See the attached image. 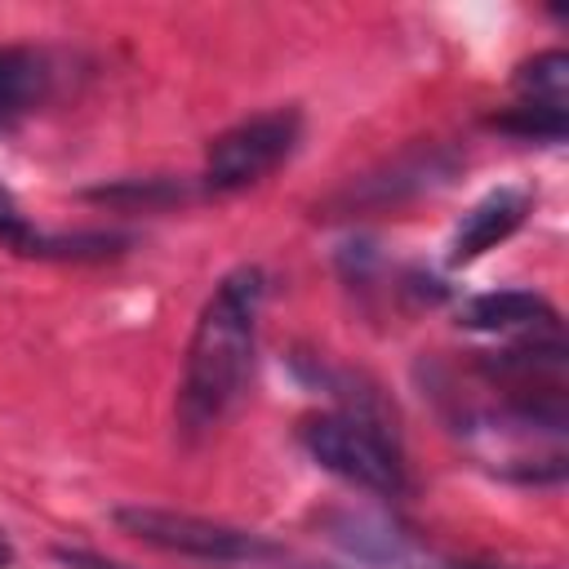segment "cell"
<instances>
[{"mask_svg": "<svg viewBox=\"0 0 569 569\" xmlns=\"http://www.w3.org/2000/svg\"><path fill=\"white\" fill-rule=\"evenodd\" d=\"M267 276L262 267H236L227 271L209 302L200 307V320L187 342L182 360V387H178V422L187 436L209 431L244 391L253 373V342H258V311H262Z\"/></svg>", "mask_w": 569, "mask_h": 569, "instance_id": "cell-1", "label": "cell"}, {"mask_svg": "<svg viewBox=\"0 0 569 569\" xmlns=\"http://www.w3.org/2000/svg\"><path fill=\"white\" fill-rule=\"evenodd\" d=\"M298 440L325 471L342 476L347 485H360V489L387 493V498H400L409 489L396 436L365 409L311 413L298 422Z\"/></svg>", "mask_w": 569, "mask_h": 569, "instance_id": "cell-2", "label": "cell"}, {"mask_svg": "<svg viewBox=\"0 0 569 569\" xmlns=\"http://www.w3.org/2000/svg\"><path fill=\"white\" fill-rule=\"evenodd\" d=\"M302 138V116L293 107L258 111L231 129H222L204 151V187L209 191H244L280 169Z\"/></svg>", "mask_w": 569, "mask_h": 569, "instance_id": "cell-3", "label": "cell"}, {"mask_svg": "<svg viewBox=\"0 0 569 569\" xmlns=\"http://www.w3.org/2000/svg\"><path fill=\"white\" fill-rule=\"evenodd\" d=\"M124 533L173 551V556H196V560H218V565H240V560H262L276 556V542L222 520H204L191 511H169V507H116L111 516Z\"/></svg>", "mask_w": 569, "mask_h": 569, "instance_id": "cell-4", "label": "cell"}, {"mask_svg": "<svg viewBox=\"0 0 569 569\" xmlns=\"http://www.w3.org/2000/svg\"><path fill=\"white\" fill-rule=\"evenodd\" d=\"M458 320L476 333H520V338H538V333H560L556 307L529 289H498V293H480L467 298Z\"/></svg>", "mask_w": 569, "mask_h": 569, "instance_id": "cell-5", "label": "cell"}, {"mask_svg": "<svg viewBox=\"0 0 569 569\" xmlns=\"http://www.w3.org/2000/svg\"><path fill=\"white\" fill-rule=\"evenodd\" d=\"M529 213V196L516 191V187H498L489 191L480 204H471L453 231V244H449V262H471L480 253H489L493 244H502Z\"/></svg>", "mask_w": 569, "mask_h": 569, "instance_id": "cell-6", "label": "cell"}, {"mask_svg": "<svg viewBox=\"0 0 569 569\" xmlns=\"http://www.w3.org/2000/svg\"><path fill=\"white\" fill-rule=\"evenodd\" d=\"M49 89V67L36 49L0 44V120L31 111Z\"/></svg>", "mask_w": 569, "mask_h": 569, "instance_id": "cell-7", "label": "cell"}, {"mask_svg": "<svg viewBox=\"0 0 569 569\" xmlns=\"http://www.w3.org/2000/svg\"><path fill=\"white\" fill-rule=\"evenodd\" d=\"M516 89L525 93L520 102H542V107H560L565 111V93H569V58L560 49L538 53L533 62L516 67Z\"/></svg>", "mask_w": 569, "mask_h": 569, "instance_id": "cell-8", "label": "cell"}, {"mask_svg": "<svg viewBox=\"0 0 569 569\" xmlns=\"http://www.w3.org/2000/svg\"><path fill=\"white\" fill-rule=\"evenodd\" d=\"M493 124L516 133V138H533V142H560L565 138V111L542 107V102H516L511 111L493 116Z\"/></svg>", "mask_w": 569, "mask_h": 569, "instance_id": "cell-9", "label": "cell"}, {"mask_svg": "<svg viewBox=\"0 0 569 569\" xmlns=\"http://www.w3.org/2000/svg\"><path fill=\"white\" fill-rule=\"evenodd\" d=\"M36 236H40V231H31V222H27V213L18 209L13 191H9V187H0V240L18 244V249L27 253V249L36 244Z\"/></svg>", "mask_w": 569, "mask_h": 569, "instance_id": "cell-10", "label": "cell"}, {"mask_svg": "<svg viewBox=\"0 0 569 569\" xmlns=\"http://www.w3.org/2000/svg\"><path fill=\"white\" fill-rule=\"evenodd\" d=\"M58 560L67 569H129V565H116L107 556H93V551H71V547H58Z\"/></svg>", "mask_w": 569, "mask_h": 569, "instance_id": "cell-11", "label": "cell"}, {"mask_svg": "<svg viewBox=\"0 0 569 569\" xmlns=\"http://www.w3.org/2000/svg\"><path fill=\"white\" fill-rule=\"evenodd\" d=\"M9 565H13V547H9V538L0 529V569H9Z\"/></svg>", "mask_w": 569, "mask_h": 569, "instance_id": "cell-12", "label": "cell"}, {"mask_svg": "<svg viewBox=\"0 0 569 569\" xmlns=\"http://www.w3.org/2000/svg\"><path fill=\"white\" fill-rule=\"evenodd\" d=\"M453 569H493V565H453Z\"/></svg>", "mask_w": 569, "mask_h": 569, "instance_id": "cell-13", "label": "cell"}, {"mask_svg": "<svg viewBox=\"0 0 569 569\" xmlns=\"http://www.w3.org/2000/svg\"><path fill=\"white\" fill-rule=\"evenodd\" d=\"M307 569H329V565H307Z\"/></svg>", "mask_w": 569, "mask_h": 569, "instance_id": "cell-14", "label": "cell"}]
</instances>
